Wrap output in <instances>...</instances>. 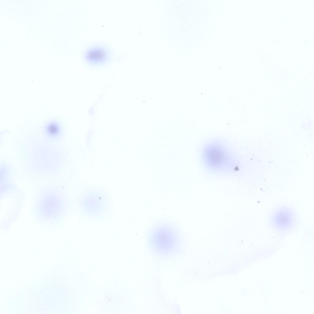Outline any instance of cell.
I'll list each match as a JSON object with an SVG mask.
<instances>
[{
    "label": "cell",
    "instance_id": "cell-1",
    "mask_svg": "<svg viewBox=\"0 0 314 314\" xmlns=\"http://www.w3.org/2000/svg\"><path fill=\"white\" fill-rule=\"evenodd\" d=\"M180 237L178 230L169 224H162L154 227L147 236L149 244L157 251L172 252L178 248Z\"/></svg>",
    "mask_w": 314,
    "mask_h": 314
},
{
    "label": "cell",
    "instance_id": "cell-2",
    "mask_svg": "<svg viewBox=\"0 0 314 314\" xmlns=\"http://www.w3.org/2000/svg\"><path fill=\"white\" fill-rule=\"evenodd\" d=\"M297 220L296 215L293 210L289 208L281 207L273 213L270 222L275 230L285 232L292 229Z\"/></svg>",
    "mask_w": 314,
    "mask_h": 314
},
{
    "label": "cell",
    "instance_id": "cell-3",
    "mask_svg": "<svg viewBox=\"0 0 314 314\" xmlns=\"http://www.w3.org/2000/svg\"><path fill=\"white\" fill-rule=\"evenodd\" d=\"M110 53L105 47L95 45L88 48L85 52L84 56L90 63L99 65L108 61L110 57Z\"/></svg>",
    "mask_w": 314,
    "mask_h": 314
},
{
    "label": "cell",
    "instance_id": "cell-4",
    "mask_svg": "<svg viewBox=\"0 0 314 314\" xmlns=\"http://www.w3.org/2000/svg\"><path fill=\"white\" fill-rule=\"evenodd\" d=\"M45 131L48 137L52 139H56L59 136L61 132V129L57 124L53 123L47 126Z\"/></svg>",
    "mask_w": 314,
    "mask_h": 314
}]
</instances>
